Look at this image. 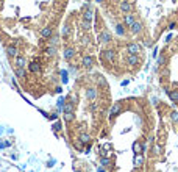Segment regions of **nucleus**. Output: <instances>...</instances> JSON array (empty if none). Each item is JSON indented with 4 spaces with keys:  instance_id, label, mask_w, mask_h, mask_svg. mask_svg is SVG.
<instances>
[{
    "instance_id": "f257e3e1",
    "label": "nucleus",
    "mask_w": 178,
    "mask_h": 172,
    "mask_svg": "<svg viewBox=\"0 0 178 172\" xmlns=\"http://www.w3.org/2000/svg\"><path fill=\"white\" fill-rule=\"evenodd\" d=\"M122 108H123L122 102H116L114 105L111 106V110H110V119L113 121V119H114V116H117V114L122 111Z\"/></svg>"
},
{
    "instance_id": "f03ea898",
    "label": "nucleus",
    "mask_w": 178,
    "mask_h": 172,
    "mask_svg": "<svg viewBox=\"0 0 178 172\" xmlns=\"http://www.w3.org/2000/svg\"><path fill=\"white\" fill-rule=\"evenodd\" d=\"M83 19L84 21H89V22L94 19V10L89 5H84V8H83Z\"/></svg>"
},
{
    "instance_id": "7ed1b4c3",
    "label": "nucleus",
    "mask_w": 178,
    "mask_h": 172,
    "mask_svg": "<svg viewBox=\"0 0 178 172\" xmlns=\"http://www.w3.org/2000/svg\"><path fill=\"white\" fill-rule=\"evenodd\" d=\"M127 52H128V55H138L141 52V45L136 42H130L127 44Z\"/></svg>"
},
{
    "instance_id": "20e7f679",
    "label": "nucleus",
    "mask_w": 178,
    "mask_h": 172,
    "mask_svg": "<svg viewBox=\"0 0 178 172\" xmlns=\"http://www.w3.org/2000/svg\"><path fill=\"white\" fill-rule=\"evenodd\" d=\"M111 39H113V34L108 32V30H103V32L99 34V41H100L102 44H108Z\"/></svg>"
},
{
    "instance_id": "39448f33",
    "label": "nucleus",
    "mask_w": 178,
    "mask_h": 172,
    "mask_svg": "<svg viewBox=\"0 0 178 172\" xmlns=\"http://www.w3.org/2000/svg\"><path fill=\"white\" fill-rule=\"evenodd\" d=\"M142 28H144V27H142V22L141 21H134L133 24H131V27H130V32L133 33V34H138V33H141L142 32Z\"/></svg>"
},
{
    "instance_id": "423d86ee",
    "label": "nucleus",
    "mask_w": 178,
    "mask_h": 172,
    "mask_svg": "<svg viewBox=\"0 0 178 172\" xmlns=\"http://www.w3.org/2000/svg\"><path fill=\"white\" fill-rule=\"evenodd\" d=\"M119 8H120V11H122L123 14H127V13H130V11L133 10V5H131V2H127V0H123V2H120Z\"/></svg>"
},
{
    "instance_id": "0eeeda50",
    "label": "nucleus",
    "mask_w": 178,
    "mask_h": 172,
    "mask_svg": "<svg viewBox=\"0 0 178 172\" xmlns=\"http://www.w3.org/2000/svg\"><path fill=\"white\" fill-rule=\"evenodd\" d=\"M102 56H103L106 61H110V63H111V61H114V58H116V52L111 50V49H106V50H103Z\"/></svg>"
},
{
    "instance_id": "6e6552de",
    "label": "nucleus",
    "mask_w": 178,
    "mask_h": 172,
    "mask_svg": "<svg viewBox=\"0 0 178 172\" xmlns=\"http://www.w3.org/2000/svg\"><path fill=\"white\" fill-rule=\"evenodd\" d=\"M141 63V58H139L138 55H128V58H127V64L128 66H138V64Z\"/></svg>"
},
{
    "instance_id": "1a4fd4ad",
    "label": "nucleus",
    "mask_w": 178,
    "mask_h": 172,
    "mask_svg": "<svg viewBox=\"0 0 178 172\" xmlns=\"http://www.w3.org/2000/svg\"><path fill=\"white\" fill-rule=\"evenodd\" d=\"M81 64H83L86 69H91L94 66V58L92 56H83V60H81Z\"/></svg>"
},
{
    "instance_id": "9d476101",
    "label": "nucleus",
    "mask_w": 178,
    "mask_h": 172,
    "mask_svg": "<svg viewBox=\"0 0 178 172\" xmlns=\"http://www.w3.org/2000/svg\"><path fill=\"white\" fill-rule=\"evenodd\" d=\"M136 21V16L134 14H125V17H123V24L127 27H131V24Z\"/></svg>"
},
{
    "instance_id": "9b49d317",
    "label": "nucleus",
    "mask_w": 178,
    "mask_h": 172,
    "mask_svg": "<svg viewBox=\"0 0 178 172\" xmlns=\"http://www.w3.org/2000/svg\"><path fill=\"white\" fill-rule=\"evenodd\" d=\"M6 55L11 56V58H13V56H17V47L16 45H8V47H6Z\"/></svg>"
},
{
    "instance_id": "f8f14e48",
    "label": "nucleus",
    "mask_w": 178,
    "mask_h": 172,
    "mask_svg": "<svg viewBox=\"0 0 178 172\" xmlns=\"http://www.w3.org/2000/svg\"><path fill=\"white\" fill-rule=\"evenodd\" d=\"M52 34H53V28H52V27H45V28H42V32H41L42 38H52Z\"/></svg>"
},
{
    "instance_id": "ddd939ff",
    "label": "nucleus",
    "mask_w": 178,
    "mask_h": 172,
    "mask_svg": "<svg viewBox=\"0 0 178 172\" xmlns=\"http://www.w3.org/2000/svg\"><path fill=\"white\" fill-rule=\"evenodd\" d=\"M133 164L136 167H141L142 164H144V156H142V153H139V155H134V161Z\"/></svg>"
},
{
    "instance_id": "4468645a",
    "label": "nucleus",
    "mask_w": 178,
    "mask_h": 172,
    "mask_svg": "<svg viewBox=\"0 0 178 172\" xmlns=\"http://www.w3.org/2000/svg\"><path fill=\"white\" fill-rule=\"evenodd\" d=\"M73 55H75V50H73L72 47L64 49V58H66V60H72V58H73Z\"/></svg>"
},
{
    "instance_id": "2eb2a0df",
    "label": "nucleus",
    "mask_w": 178,
    "mask_h": 172,
    "mask_svg": "<svg viewBox=\"0 0 178 172\" xmlns=\"http://www.w3.org/2000/svg\"><path fill=\"white\" fill-rule=\"evenodd\" d=\"M86 95H88V99H91V100H94V99L97 97V89H95V88H88V91H86Z\"/></svg>"
},
{
    "instance_id": "dca6fc26",
    "label": "nucleus",
    "mask_w": 178,
    "mask_h": 172,
    "mask_svg": "<svg viewBox=\"0 0 178 172\" xmlns=\"http://www.w3.org/2000/svg\"><path fill=\"white\" fill-rule=\"evenodd\" d=\"M73 110H75V103H71V102L64 103V106H63L64 113H73Z\"/></svg>"
},
{
    "instance_id": "f3484780",
    "label": "nucleus",
    "mask_w": 178,
    "mask_h": 172,
    "mask_svg": "<svg viewBox=\"0 0 178 172\" xmlns=\"http://www.w3.org/2000/svg\"><path fill=\"white\" fill-rule=\"evenodd\" d=\"M78 139H80L83 144H88V143H91V135H89V133H86V132H83V133L80 135Z\"/></svg>"
},
{
    "instance_id": "a211bd4d",
    "label": "nucleus",
    "mask_w": 178,
    "mask_h": 172,
    "mask_svg": "<svg viewBox=\"0 0 178 172\" xmlns=\"http://www.w3.org/2000/svg\"><path fill=\"white\" fill-rule=\"evenodd\" d=\"M27 64V60H25V56H21V55H17L16 56V66L17 67H24Z\"/></svg>"
},
{
    "instance_id": "6ab92c4d",
    "label": "nucleus",
    "mask_w": 178,
    "mask_h": 172,
    "mask_svg": "<svg viewBox=\"0 0 178 172\" xmlns=\"http://www.w3.org/2000/svg\"><path fill=\"white\" fill-rule=\"evenodd\" d=\"M14 75H16L17 78H24L25 75H27V72H25L24 67H17L16 71H14Z\"/></svg>"
},
{
    "instance_id": "aec40b11",
    "label": "nucleus",
    "mask_w": 178,
    "mask_h": 172,
    "mask_svg": "<svg viewBox=\"0 0 178 172\" xmlns=\"http://www.w3.org/2000/svg\"><path fill=\"white\" fill-rule=\"evenodd\" d=\"M71 32H72V28H71V25H69V24H64V27H63V30H61V33H63V36H64V38H67V36H71Z\"/></svg>"
},
{
    "instance_id": "412c9836",
    "label": "nucleus",
    "mask_w": 178,
    "mask_h": 172,
    "mask_svg": "<svg viewBox=\"0 0 178 172\" xmlns=\"http://www.w3.org/2000/svg\"><path fill=\"white\" fill-rule=\"evenodd\" d=\"M133 152H134V155H139V153H142V144L141 143H134L133 144Z\"/></svg>"
},
{
    "instance_id": "4be33fe9",
    "label": "nucleus",
    "mask_w": 178,
    "mask_h": 172,
    "mask_svg": "<svg viewBox=\"0 0 178 172\" xmlns=\"http://www.w3.org/2000/svg\"><path fill=\"white\" fill-rule=\"evenodd\" d=\"M56 52H58V50H56V45H50V47L45 49V53H47L49 56H55Z\"/></svg>"
},
{
    "instance_id": "5701e85b",
    "label": "nucleus",
    "mask_w": 178,
    "mask_h": 172,
    "mask_svg": "<svg viewBox=\"0 0 178 172\" xmlns=\"http://www.w3.org/2000/svg\"><path fill=\"white\" fill-rule=\"evenodd\" d=\"M167 95H169V99H170L172 102H178V91H177V89H175V91H169Z\"/></svg>"
},
{
    "instance_id": "b1692460",
    "label": "nucleus",
    "mask_w": 178,
    "mask_h": 172,
    "mask_svg": "<svg viewBox=\"0 0 178 172\" xmlns=\"http://www.w3.org/2000/svg\"><path fill=\"white\" fill-rule=\"evenodd\" d=\"M116 33H117L119 36H123V34H125V27L122 24H117L116 25Z\"/></svg>"
},
{
    "instance_id": "393cba45",
    "label": "nucleus",
    "mask_w": 178,
    "mask_h": 172,
    "mask_svg": "<svg viewBox=\"0 0 178 172\" xmlns=\"http://www.w3.org/2000/svg\"><path fill=\"white\" fill-rule=\"evenodd\" d=\"M30 71H31V72H34V74H36V72H39V71H41L39 64H38L36 61H33V63H30Z\"/></svg>"
},
{
    "instance_id": "a878e982",
    "label": "nucleus",
    "mask_w": 178,
    "mask_h": 172,
    "mask_svg": "<svg viewBox=\"0 0 178 172\" xmlns=\"http://www.w3.org/2000/svg\"><path fill=\"white\" fill-rule=\"evenodd\" d=\"M73 119H75V114L73 113H64V121L66 122H72Z\"/></svg>"
},
{
    "instance_id": "bb28decb",
    "label": "nucleus",
    "mask_w": 178,
    "mask_h": 172,
    "mask_svg": "<svg viewBox=\"0 0 178 172\" xmlns=\"http://www.w3.org/2000/svg\"><path fill=\"white\" fill-rule=\"evenodd\" d=\"M81 28H83V30H89V28H91V22H89V21H84V19H83V21H81Z\"/></svg>"
},
{
    "instance_id": "cd10ccee",
    "label": "nucleus",
    "mask_w": 178,
    "mask_h": 172,
    "mask_svg": "<svg viewBox=\"0 0 178 172\" xmlns=\"http://www.w3.org/2000/svg\"><path fill=\"white\" fill-rule=\"evenodd\" d=\"M60 75H61V82H63V83H67V71H61L60 72Z\"/></svg>"
},
{
    "instance_id": "c85d7f7f",
    "label": "nucleus",
    "mask_w": 178,
    "mask_h": 172,
    "mask_svg": "<svg viewBox=\"0 0 178 172\" xmlns=\"http://www.w3.org/2000/svg\"><path fill=\"white\" fill-rule=\"evenodd\" d=\"M170 119L173 122H178V111H172L170 113Z\"/></svg>"
},
{
    "instance_id": "c756f323",
    "label": "nucleus",
    "mask_w": 178,
    "mask_h": 172,
    "mask_svg": "<svg viewBox=\"0 0 178 172\" xmlns=\"http://www.w3.org/2000/svg\"><path fill=\"white\" fill-rule=\"evenodd\" d=\"M110 163H111V160H110V158H106V156H103L102 161H100V164H102V166H108Z\"/></svg>"
},
{
    "instance_id": "7c9ffc66",
    "label": "nucleus",
    "mask_w": 178,
    "mask_h": 172,
    "mask_svg": "<svg viewBox=\"0 0 178 172\" xmlns=\"http://www.w3.org/2000/svg\"><path fill=\"white\" fill-rule=\"evenodd\" d=\"M58 41H60V38H58V36H52V38H50V45H56L58 44Z\"/></svg>"
},
{
    "instance_id": "2f4dec72",
    "label": "nucleus",
    "mask_w": 178,
    "mask_h": 172,
    "mask_svg": "<svg viewBox=\"0 0 178 172\" xmlns=\"http://www.w3.org/2000/svg\"><path fill=\"white\" fill-rule=\"evenodd\" d=\"M73 147H75V149H80V150H81V149H83V143H81L80 139L75 141V143H73Z\"/></svg>"
},
{
    "instance_id": "473e14b6",
    "label": "nucleus",
    "mask_w": 178,
    "mask_h": 172,
    "mask_svg": "<svg viewBox=\"0 0 178 172\" xmlns=\"http://www.w3.org/2000/svg\"><path fill=\"white\" fill-rule=\"evenodd\" d=\"M67 102H71V103H77V95H75V94H71V95H69V99H67Z\"/></svg>"
},
{
    "instance_id": "72a5a7b5",
    "label": "nucleus",
    "mask_w": 178,
    "mask_h": 172,
    "mask_svg": "<svg viewBox=\"0 0 178 172\" xmlns=\"http://www.w3.org/2000/svg\"><path fill=\"white\" fill-rule=\"evenodd\" d=\"M53 130H55V132H60V130H61V124H60V122L53 124Z\"/></svg>"
},
{
    "instance_id": "f704fd0d",
    "label": "nucleus",
    "mask_w": 178,
    "mask_h": 172,
    "mask_svg": "<svg viewBox=\"0 0 178 172\" xmlns=\"http://www.w3.org/2000/svg\"><path fill=\"white\" fill-rule=\"evenodd\" d=\"M64 103H66V99L61 97L60 100H58V106H64Z\"/></svg>"
},
{
    "instance_id": "c9c22d12",
    "label": "nucleus",
    "mask_w": 178,
    "mask_h": 172,
    "mask_svg": "<svg viewBox=\"0 0 178 172\" xmlns=\"http://www.w3.org/2000/svg\"><path fill=\"white\" fill-rule=\"evenodd\" d=\"M153 153H155V155H160V153H161V149H160V147L156 146V147L153 149Z\"/></svg>"
},
{
    "instance_id": "e433bc0d",
    "label": "nucleus",
    "mask_w": 178,
    "mask_h": 172,
    "mask_svg": "<svg viewBox=\"0 0 178 172\" xmlns=\"http://www.w3.org/2000/svg\"><path fill=\"white\" fill-rule=\"evenodd\" d=\"M95 108H97V103H92V105H91V110H92V111H94Z\"/></svg>"
},
{
    "instance_id": "4c0bfd02",
    "label": "nucleus",
    "mask_w": 178,
    "mask_h": 172,
    "mask_svg": "<svg viewBox=\"0 0 178 172\" xmlns=\"http://www.w3.org/2000/svg\"><path fill=\"white\" fill-rule=\"evenodd\" d=\"M97 172H106V171H105V169H102V167H99V171H97Z\"/></svg>"
}]
</instances>
